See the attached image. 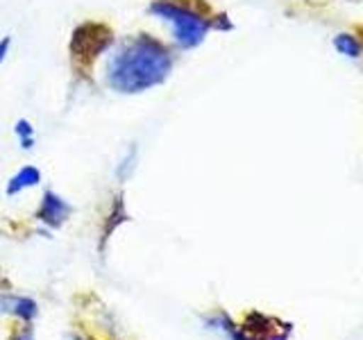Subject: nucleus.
Listing matches in <instances>:
<instances>
[{
	"label": "nucleus",
	"mask_w": 363,
	"mask_h": 340,
	"mask_svg": "<svg viewBox=\"0 0 363 340\" xmlns=\"http://www.w3.org/2000/svg\"><path fill=\"white\" fill-rule=\"evenodd\" d=\"M32 125L28 120H18L16 123V136L21 139L23 147H32Z\"/></svg>",
	"instance_id": "nucleus-7"
},
{
	"label": "nucleus",
	"mask_w": 363,
	"mask_h": 340,
	"mask_svg": "<svg viewBox=\"0 0 363 340\" xmlns=\"http://www.w3.org/2000/svg\"><path fill=\"white\" fill-rule=\"evenodd\" d=\"M150 14L170 32V41L179 48H196L209 32V18L182 0H152Z\"/></svg>",
	"instance_id": "nucleus-2"
},
{
	"label": "nucleus",
	"mask_w": 363,
	"mask_h": 340,
	"mask_svg": "<svg viewBox=\"0 0 363 340\" xmlns=\"http://www.w3.org/2000/svg\"><path fill=\"white\" fill-rule=\"evenodd\" d=\"M170 71L173 55L150 34L123 39L107 60V82L116 94H143L162 84Z\"/></svg>",
	"instance_id": "nucleus-1"
},
{
	"label": "nucleus",
	"mask_w": 363,
	"mask_h": 340,
	"mask_svg": "<svg viewBox=\"0 0 363 340\" xmlns=\"http://www.w3.org/2000/svg\"><path fill=\"white\" fill-rule=\"evenodd\" d=\"M16 340H32V332H30V329H26V332H23V334H18V338Z\"/></svg>",
	"instance_id": "nucleus-9"
},
{
	"label": "nucleus",
	"mask_w": 363,
	"mask_h": 340,
	"mask_svg": "<svg viewBox=\"0 0 363 340\" xmlns=\"http://www.w3.org/2000/svg\"><path fill=\"white\" fill-rule=\"evenodd\" d=\"M39 181H41V173H39V170L34 168V166L21 168L18 173L9 179V184H7V196H16V193H21V191L37 186Z\"/></svg>",
	"instance_id": "nucleus-5"
},
{
	"label": "nucleus",
	"mask_w": 363,
	"mask_h": 340,
	"mask_svg": "<svg viewBox=\"0 0 363 340\" xmlns=\"http://www.w3.org/2000/svg\"><path fill=\"white\" fill-rule=\"evenodd\" d=\"M0 309L21 317V320H34V315H37V304H34L30 298H18V295H5L3 300H0Z\"/></svg>",
	"instance_id": "nucleus-4"
},
{
	"label": "nucleus",
	"mask_w": 363,
	"mask_h": 340,
	"mask_svg": "<svg viewBox=\"0 0 363 340\" xmlns=\"http://www.w3.org/2000/svg\"><path fill=\"white\" fill-rule=\"evenodd\" d=\"M68 213H71V207L66 204V200L57 196V193L48 191L43 196V202H41L37 215H39V220L45 222L48 227H60L68 218Z\"/></svg>",
	"instance_id": "nucleus-3"
},
{
	"label": "nucleus",
	"mask_w": 363,
	"mask_h": 340,
	"mask_svg": "<svg viewBox=\"0 0 363 340\" xmlns=\"http://www.w3.org/2000/svg\"><path fill=\"white\" fill-rule=\"evenodd\" d=\"M336 48L347 55V57H359L361 55V43L352 37V34H338L336 37Z\"/></svg>",
	"instance_id": "nucleus-6"
},
{
	"label": "nucleus",
	"mask_w": 363,
	"mask_h": 340,
	"mask_svg": "<svg viewBox=\"0 0 363 340\" xmlns=\"http://www.w3.org/2000/svg\"><path fill=\"white\" fill-rule=\"evenodd\" d=\"M7 48H9V39L5 41H0V62L5 60V55H7Z\"/></svg>",
	"instance_id": "nucleus-8"
}]
</instances>
